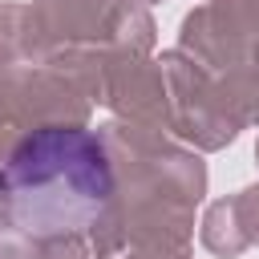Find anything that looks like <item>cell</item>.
Masks as SVG:
<instances>
[{
	"instance_id": "cell-1",
	"label": "cell",
	"mask_w": 259,
	"mask_h": 259,
	"mask_svg": "<svg viewBox=\"0 0 259 259\" xmlns=\"http://www.w3.org/2000/svg\"><path fill=\"white\" fill-rule=\"evenodd\" d=\"M113 194L109 154L81 125H45L0 162V206L24 235H69L89 227Z\"/></svg>"
}]
</instances>
